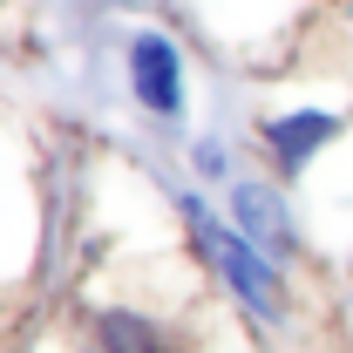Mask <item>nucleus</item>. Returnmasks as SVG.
I'll return each instance as SVG.
<instances>
[{
  "instance_id": "nucleus-1",
  "label": "nucleus",
  "mask_w": 353,
  "mask_h": 353,
  "mask_svg": "<svg viewBox=\"0 0 353 353\" xmlns=\"http://www.w3.org/2000/svg\"><path fill=\"white\" fill-rule=\"evenodd\" d=\"M183 218H190V231H197L204 259L218 265V279L231 285V299H245L259 319H279V272H272V259H265L238 224H218V218H211L204 197H183Z\"/></svg>"
},
{
  "instance_id": "nucleus-2",
  "label": "nucleus",
  "mask_w": 353,
  "mask_h": 353,
  "mask_svg": "<svg viewBox=\"0 0 353 353\" xmlns=\"http://www.w3.org/2000/svg\"><path fill=\"white\" fill-rule=\"evenodd\" d=\"M130 88L150 116H183V54L163 34H136L130 41Z\"/></svg>"
},
{
  "instance_id": "nucleus-3",
  "label": "nucleus",
  "mask_w": 353,
  "mask_h": 353,
  "mask_svg": "<svg viewBox=\"0 0 353 353\" xmlns=\"http://www.w3.org/2000/svg\"><path fill=\"white\" fill-rule=\"evenodd\" d=\"M333 136H340V116H333V109H285V116L265 123V150L279 157V170H285V176H299Z\"/></svg>"
},
{
  "instance_id": "nucleus-4",
  "label": "nucleus",
  "mask_w": 353,
  "mask_h": 353,
  "mask_svg": "<svg viewBox=\"0 0 353 353\" xmlns=\"http://www.w3.org/2000/svg\"><path fill=\"white\" fill-rule=\"evenodd\" d=\"M231 224L259 245L265 259H285L292 252V218H285V204H279L272 183H231Z\"/></svg>"
},
{
  "instance_id": "nucleus-5",
  "label": "nucleus",
  "mask_w": 353,
  "mask_h": 353,
  "mask_svg": "<svg viewBox=\"0 0 353 353\" xmlns=\"http://www.w3.org/2000/svg\"><path fill=\"white\" fill-rule=\"evenodd\" d=\"M95 353H170V347L143 312H102L95 319Z\"/></svg>"
},
{
  "instance_id": "nucleus-6",
  "label": "nucleus",
  "mask_w": 353,
  "mask_h": 353,
  "mask_svg": "<svg viewBox=\"0 0 353 353\" xmlns=\"http://www.w3.org/2000/svg\"><path fill=\"white\" fill-rule=\"evenodd\" d=\"M197 170H204V176H224V150H218V143H197Z\"/></svg>"
}]
</instances>
